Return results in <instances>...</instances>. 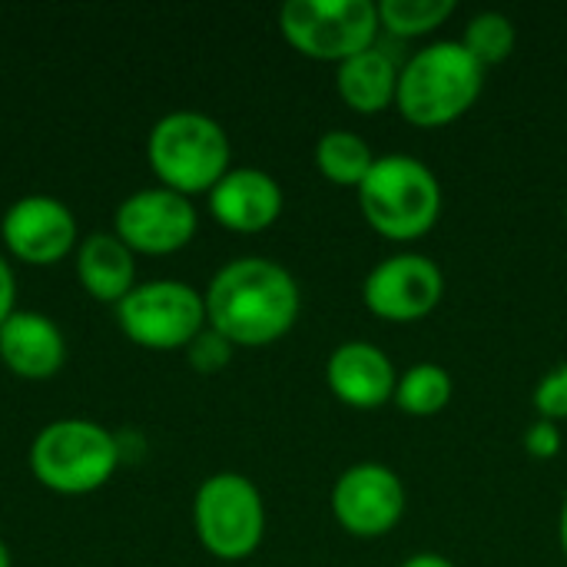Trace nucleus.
<instances>
[{
	"label": "nucleus",
	"mask_w": 567,
	"mask_h": 567,
	"mask_svg": "<svg viewBox=\"0 0 567 567\" xmlns=\"http://www.w3.org/2000/svg\"><path fill=\"white\" fill-rule=\"evenodd\" d=\"M336 86H339V96L346 100L349 110H355V113H382L385 106L395 103L399 63L375 43V47H369V50H362V53L339 63Z\"/></svg>",
	"instance_id": "obj_16"
},
{
	"label": "nucleus",
	"mask_w": 567,
	"mask_h": 567,
	"mask_svg": "<svg viewBox=\"0 0 567 567\" xmlns=\"http://www.w3.org/2000/svg\"><path fill=\"white\" fill-rule=\"evenodd\" d=\"M13 292H17V286H13V272H10V266L0 259V326L17 312V309H13Z\"/></svg>",
	"instance_id": "obj_25"
},
{
	"label": "nucleus",
	"mask_w": 567,
	"mask_h": 567,
	"mask_svg": "<svg viewBox=\"0 0 567 567\" xmlns=\"http://www.w3.org/2000/svg\"><path fill=\"white\" fill-rule=\"evenodd\" d=\"M133 252L110 233H93L76 249V276L96 302H123L133 292Z\"/></svg>",
	"instance_id": "obj_17"
},
{
	"label": "nucleus",
	"mask_w": 567,
	"mask_h": 567,
	"mask_svg": "<svg viewBox=\"0 0 567 567\" xmlns=\"http://www.w3.org/2000/svg\"><path fill=\"white\" fill-rule=\"evenodd\" d=\"M518 40L515 20L502 10H482L465 23L462 43L468 47V53L482 63V66H498L512 56Z\"/></svg>",
	"instance_id": "obj_20"
},
{
	"label": "nucleus",
	"mask_w": 567,
	"mask_h": 567,
	"mask_svg": "<svg viewBox=\"0 0 567 567\" xmlns=\"http://www.w3.org/2000/svg\"><path fill=\"white\" fill-rule=\"evenodd\" d=\"M116 322L136 346L173 352L203 332L206 299L186 282L156 279L133 286V292L116 306Z\"/></svg>",
	"instance_id": "obj_8"
},
{
	"label": "nucleus",
	"mask_w": 567,
	"mask_h": 567,
	"mask_svg": "<svg viewBox=\"0 0 567 567\" xmlns=\"http://www.w3.org/2000/svg\"><path fill=\"white\" fill-rule=\"evenodd\" d=\"M445 296V276L442 266L432 256L422 252H395L379 259L365 282H362V302L369 312H375L385 322H419Z\"/></svg>",
	"instance_id": "obj_9"
},
{
	"label": "nucleus",
	"mask_w": 567,
	"mask_h": 567,
	"mask_svg": "<svg viewBox=\"0 0 567 567\" xmlns=\"http://www.w3.org/2000/svg\"><path fill=\"white\" fill-rule=\"evenodd\" d=\"M329 505L339 528L352 538H382L402 522L409 495L389 465L359 462L336 478Z\"/></svg>",
	"instance_id": "obj_10"
},
{
	"label": "nucleus",
	"mask_w": 567,
	"mask_h": 567,
	"mask_svg": "<svg viewBox=\"0 0 567 567\" xmlns=\"http://www.w3.org/2000/svg\"><path fill=\"white\" fill-rule=\"evenodd\" d=\"M196 209L189 196L173 189H140L116 209V239L130 252L166 256L196 236Z\"/></svg>",
	"instance_id": "obj_11"
},
{
	"label": "nucleus",
	"mask_w": 567,
	"mask_h": 567,
	"mask_svg": "<svg viewBox=\"0 0 567 567\" xmlns=\"http://www.w3.org/2000/svg\"><path fill=\"white\" fill-rule=\"evenodd\" d=\"M485 86V66L462 40H435L399 66L395 106L412 126H449L465 116Z\"/></svg>",
	"instance_id": "obj_2"
},
{
	"label": "nucleus",
	"mask_w": 567,
	"mask_h": 567,
	"mask_svg": "<svg viewBox=\"0 0 567 567\" xmlns=\"http://www.w3.org/2000/svg\"><path fill=\"white\" fill-rule=\"evenodd\" d=\"M279 30L302 56L339 66L375 47L382 23L372 0H289L279 10Z\"/></svg>",
	"instance_id": "obj_6"
},
{
	"label": "nucleus",
	"mask_w": 567,
	"mask_h": 567,
	"mask_svg": "<svg viewBox=\"0 0 567 567\" xmlns=\"http://www.w3.org/2000/svg\"><path fill=\"white\" fill-rule=\"evenodd\" d=\"M359 206L369 226L395 243L425 236L442 216V183L429 163L412 153H385L359 186Z\"/></svg>",
	"instance_id": "obj_3"
},
{
	"label": "nucleus",
	"mask_w": 567,
	"mask_h": 567,
	"mask_svg": "<svg viewBox=\"0 0 567 567\" xmlns=\"http://www.w3.org/2000/svg\"><path fill=\"white\" fill-rule=\"evenodd\" d=\"M375 159L379 156L372 153V146L352 130H329L316 143V166L336 186L359 189L365 183V176L372 173Z\"/></svg>",
	"instance_id": "obj_18"
},
{
	"label": "nucleus",
	"mask_w": 567,
	"mask_h": 567,
	"mask_svg": "<svg viewBox=\"0 0 567 567\" xmlns=\"http://www.w3.org/2000/svg\"><path fill=\"white\" fill-rule=\"evenodd\" d=\"M326 382L342 405L369 412L395 399L399 372L379 346L352 339L332 349L326 362Z\"/></svg>",
	"instance_id": "obj_13"
},
{
	"label": "nucleus",
	"mask_w": 567,
	"mask_h": 567,
	"mask_svg": "<svg viewBox=\"0 0 567 567\" xmlns=\"http://www.w3.org/2000/svg\"><path fill=\"white\" fill-rule=\"evenodd\" d=\"M189 362H193V369L196 372H203V375H213V372H219V369H226L229 365V359H233V342L229 339H223L216 329H203L189 346Z\"/></svg>",
	"instance_id": "obj_22"
},
{
	"label": "nucleus",
	"mask_w": 567,
	"mask_h": 567,
	"mask_svg": "<svg viewBox=\"0 0 567 567\" xmlns=\"http://www.w3.org/2000/svg\"><path fill=\"white\" fill-rule=\"evenodd\" d=\"M535 409L542 419H567V362L555 365L538 385H535Z\"/></svg>",
	"instance_id": "obj_23"
},
{
	"label": "nucleus",
	"mask_w": 567,
	"mask_h": 567,
	"mask_svg": "<svg viewBox=\"0 0 567 567\" xmlns=\"http://www.w3.org/2000/svg\"><path fill=\"white\" fill-rule=\"evenodd\" d=\"M558 538H561V551L567 555V495L565 505H561V515H558Z\"/></svg>",
	"instance_id": "obj_27"
},
{
	"label": "nucleus",
	"mask_w": 567,
	"mask_h": 567,
	"mask_svg": "<svg viewBox=\"0 0 567 567\" xmlns=\"http://www.w3.org/2000/svg\"><path fill=\"white\" fill-rule=\"evenodd\" d=\"M7 249L30 262V266H50L70 256L76 246V219L73 213L50 196H23L17 199L3 223H0Z\"/></svg>",
	"instance_id": "obj_12"
},
{
	"label": "nucleus",
	"mask_w": 567,
	"mask_h": 567,
	"mask_svg": "<svg viewBox=\"0 0 567 567\" xmlns=\"http://www.w3.org/2000/svg\"><path fill=\"white\" fill-rule=\"evenodd\" d=\"M193 522L203 548L219 561L249 558L266 535V505L259 488L239 472L209 475L193 502Z\"/></svg>",
	"instance_id": "obj_7"
},
{
	"label": "nucleus",
	"mask_w": 567,
	"mask_h": 567,
	"mask_svg": "<svg viewBox=\"0 0 567 567\" xmlns=\"http://www.w3.org/2000/svg\"><path fill=\"white\" fill-rule=\"evenodd\" d=\"M452 392H455V382H452L445 365H439V362H415L409 372L399 375L392 402L402 412L425 419V415L442 412L452 402Z\"/></svg>",
	"instance_id": "obj_19"
},
{
	"label": "nucleus",
	"mask_w": 567,
	"mask_h": 567,
	"mask_svg": "<svg viewBox=\"0 0 567 567\" xmlns=\"http://www.w3.org/2000/svg\"><path fill=\"white\" fill-rule=\"evenodd\" d=\"M206 322L233 346H269L282 339L302 309L292 272L262 256L226 262L206 289Z\"/></svg>",
	"instance_id": "obj_1"
},
{
	"label": "nucleus",
	"mask_w": 567,
	"mask_h": 567,
	"mask_svg": "<svg viewBox=\"0 0 567 567\" xmlns=\"http://www.w3.org/2000/svg\"><path fill=\"white\" fill-rule=\"evenodd\" d=\"M525 452L532 458H545V462L555 458L561 452V429H558V422H551V419L532 422L528 432H525Z\"/></svg>",
	"instance_id": "obj_24"
},
{
	"label": "nucleus",
	"mask_w": 567,
	"mask_h": 567,
	"mask_svg": "<svg viewBox=\"0 0 567 567\" xmlns=\"http://www.w3.org/2000/svg\"><path fill=\"white\" fill-rule=\"evenodd\" d=\"M209 213L233 233H262L282 213V186L276 176L252 166L229 169L209 189Z\"/></svg>",
	"instance_id": "obj_14"
},
{
	"label": "nucleus",
	"mask_w": 567,
	"mask_h": 567,
	"mask_svg": "<svg viewBox=\"0 0 567 567\" xmlns=\"http://www.w3.org/2000/svg\"><path fill=\"white\" fill-rule=\"evenodd\" d=\"M455 13V0H382L379 23L395 37H425Z\"/></svg>",
	"instance_id": "obj_21"
},
{
	"label": "nucleus",
	"mask_w": 567,
	"mask_h": 567,
	"mask_svg": "<svg viewBox=\"0 0 567 567\" xmlns=\"http://www.w3.org/2000/svg\"><path fill=\"white\" fill-rule=\"evenodd\" d=\"M402 567H455L445 555H435V551H422V555H412L409 561H402Z\"/></svg>",
	"instance_id": "obj_26"
},
{
	"label": "nucleus",
	"mask_w": 567,
	"mask_h": 567,
	"mask_svg": "<svg viewBox=\"0 0 567 567\" xmlns=\"http://www.w3.org/2000/svg\"><path fill=\"white\" fill-rule=\"evenodd\" d=\"M120 465L116 439L86 419H60L47 425L30 449L37 482L56 495H86L110 482Z\"/></svg>",
	"instance_id": "obj_5"
},
{
	"label": "nucleus",
	"mask_w": 567,
	"mask_h": 567,
	"mask_svg": "<svg viewBox=\"0 0 567 567\" xmlns=\"http://www.w3.org/2000/svg\"><path fill=\"white\" fill-rule=\"evenodd\" d=\"M0 359L20 379H50L66 359L60 329L43 312H13L0 326Z\"/></svg>",
	"instance_id": "obj_15"
},
{
	"label": "nucleus",
	"mask_w": 567,
	"mask_h": 567,
	"mask_svg": "<svg viewBox=\"0 0 567 567\" xmlns=\"http://www.w3.org/2000/svg\"><path fill=\"white\" fill-rule=\"evenodd\" d=\"M0 567H10V551H7L3 542H0Z\"/></svg>",
	"instance_id": "obj_28"
},
{
	"label": "nucleus",
	"mask_w": 567,
	"mask_h": 567,
	"mask_svg": "<svg viewBox=\"0 0 567 567\" xmlns=\"http://www.w3.org/2000/svg\"><path fill=\"white\" fill-rule=\"evenodd\" d=\"M565 216H567V206H565Z\"/></svg>",
	"instance_id": "obj_29"
},
{
	"label": "nucleus",
	"mask_w": 567,
	"mask_h": 567,
	"mask_svg": "<svg viewBox=\"0 0 567 567\" xmlns=\"http://www.w3.org/2000/svg\"><path fill=\"white\" fill-rule=\"evenodd\" d=\"M229 153L226 130L213 116L193 110L163 116L146 143L150 169L179 196L209 193L229 173Z\"/></svg>",
	"instance_id": "obj_4"
}]
</instances>
